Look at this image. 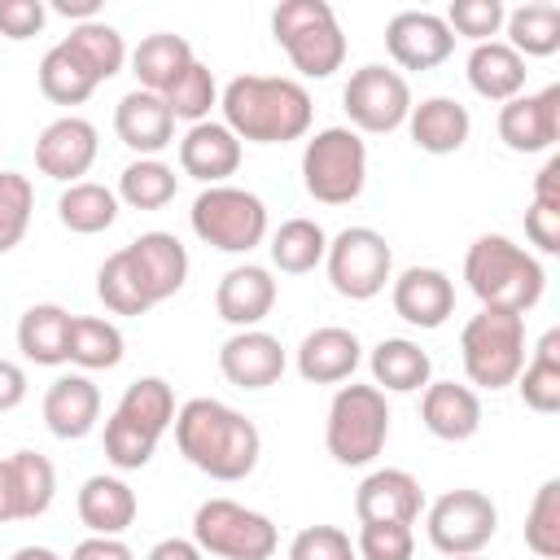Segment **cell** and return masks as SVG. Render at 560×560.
<instances>
[{
    "mask_svg": "<svg viewBox=\"0 0 560 560\" xmlns=\"http://www.w3.org/2000/svg\"><path fill=\"white\" fill-rule=\"evenodd\" d=\"M175 446L179 455L214 477V481H241L254 472L258 455H262V438H258V424L219 402V398H188L179 411H175Z\"/></svg>",
    "mask_w": 560,
    "mask_h": 560,
    "instance_id": "6da1fadb",
    "label": "cell"
},
{
    "mask_svg": "<svg viewBox=\"0 0 560 560\" xmlns=\"http://www.w3.org/2000/svg\"><path fill=\"white\" fill-rule=\"evenodd\" d=\"M223 127L249 144H289L311 131V92L280 74H236L219 92Z\"/></svg>",
    "mask_w": 560,
    "mask_h": 560,
    "instance_id": "7a4b0ae2",
    "label": "cell"
},
{
    "mask_svg": "<svg viewBox=\"0 0 560 560\" xmlns=\"http://www.w3.org/2000/svg\"><path fill=\"white\" fill-rule=\"evenodd\" d=\"M464 280H468V289L477 293L481 306L512 311V315H525L529 306H538V298L547 289L542 262L529 249H521L516 241L499 236V232H486L468 245Z\"/></svg>",
    "mask_w": 560,
    "mask_h": 560,
    "instance_id": "3957f363",
    "label": "cell"
},
{
    "mask_svg": "<svg viewBox=\"0 0 560 560\" xmlns=\"http://www.w3.org/2000/svg\"><path fill=\"white\" fill-rule=\"evenodd\" d=\"M175 389L162 376H140L122 389L114 416L105 420V459L122 472H136L153 459L162 433L175 424Z\"/></svg>",
    "mask_w": 560,
    "mask_h": 560,
    "instance_id": "277c9868",
    "label": "cell"
},
{
    "mask_svg": "<svg viewBox=\"0 0 560 560\" xmlns=\"http://www.w3.org/2000/svg\"><path fill=\"white\" fill-rule=\"evenodd\" d=\"M271 35L306 79H328L346 61V35L328 0H284L271 13Z\"/></svg>",
    "mask_w": 560,
    "mask_h": 560,
    "instance_id": "5b68a950",
    "label": "cell"
},
{
    "mask_svg": "<svg viewBox=\"0 0 560 560\" xmlns=\"http://www.w3.org/2000/svg\"><path fill=\"white\" fill-rule=\"evenodd\" d=\"M389 438V402L376 385H341L328 402V424L324 442L328 455L346 468H363L385 451Z\"/></svg>",
    "mask_w": 560,
    "mask_h": 560,
    "instance_id": "8992f818",
    "label": "cell"
},
{
    "mask_svg": "<svg viewBox=\"0 0 560 560\" xmlns=\"http://www.w3.org/2000/svg\"><path fill=\"white\" fill-rule=\"evenodd\" d=\"M464 372L481 389H503L525 368V315L481 306L459 332Z\"/></svg>",
    "mask_w": 560,
    "mask_h": 560,
    "instance_id": "52a82bcc",
    "label": "cell"
},
{
    "mask_svg": "<svg viewBox=\"0 0 560 560\" xmlns=\"http://www.w3.org/2000/svg\"><path fill=\"white\" fill-rule=\"evenodd\" d=\"M368 184V144L350 127H324L302 149V188L319 206H350Z\"/></svg>",
    "mask_w": 560,
    "mask_h": 560,
    "instance_id": "ba28073f",
    "label": "cell"
},
{
    "mask_svg": "<svg viewBox=\"0 0 560 560\" xmlns=\"http://www.w3.org/2000/svg\"><path fill=\"white\" fill-rule=\"evenodd\" d=\"M188 223L201 245L223 249V254H249L267 236V206L249 188L236 184H210L197 192Z\"/></svg>",
    "mask_w": 560,
    "mask_h": 560,
    "instance_id": "9c48e42d",
    "label": "cell"
},
{
    "mask_svg": "<svg viewBox=\"0 0 560 560\" xmlns=\"http://www.w3.org/2000/svg\"><path fill=\"white\" fill-rule=\"evenodd\" d=\"M192 542L201 547V556H219V560H271L280 534L271 516L236 499H206L192 512Z\"/></svg>",
    "mask_w": 560,
    "mask_h": 560,
    "instance_id": "30bf717a",
    "label": "cell"
},
{
    "mask_svg": "<svg viewBox=\"0 0 560 560\" xmlns=\"http://www.w3.org/2000/svg\"><path fill=\"white\" fill-rule=\"evenodd\" d=\"M324 267L341 298L368 302L394 280V249L376 228H341L328 241Z\"/></svg>",
    "mask_w": 560,
    "mask_h": 560,
    "instance_id": "8fae6325",
    "label": "cell"
},
{
    "mask_svg": "<svg viewBox=\"0 0 560 560\" xmlns=\"http://www.w3.org/2000/svg\"><path fill=\"white\" fill-rule=\"evenodd\" d=\"M424 529L442 556H477L499 529V508L481 490H446L442 499H433Z\"/></svg>",
    "mask_w": 560,
    "mask_h": 560,
    "instance_id": "7c38bea8",
    "label": "cell"
},
{
    "mask_svg": "<svg viewBox=\"0 0 560 560\" xmlns=\"http://www.w3.org/2000/svg\"><path fill=\"white\" fill-rule=\"evenodd\" d=\"M341 105L350 114V131L385 136L407 122L411 114V88L389 66H359L341 92Z\"/></svg>",
    "mask_w": 560,
    "mask_h": 560,
    "instance_id": "4fadbf2b",
    "label": "cell"
},
{
    "mask_svg": "<svg viewBox=\"0 0 560 560\" xmlns=\"http://www.w3.org/2000/svg\"><path fill=\"white\" fill-rule=\"evenodd\" d=\"M499 140L512 153H547L560 140V83L499 105Z\"/></svg>",
    "mask_w": 560,
    "mask_h": 560,
    "instance_id": "5bb4252c",
    "label": "cell"
},
{
    "mask_svg": "<svg viewBox=\"0 0 560 560\" xmlns=\"http://www.w3.org/2000/svg\"><path fill=\"white\" fill-rule=\"evenodd\" d=\"M385 48L402 70H433L455 52V35L438 13L402 9L385 26Z\"/></svg>",
    "mask_w": 560,
    "mask_h": 560,
    "instance_id": "9a60e30c",
    "label": "cell"
},
{
    "mask_svg": "<svg viewBox=\"0 0 560 560\" xmlns=\"http://www.w3.org/2000/svg\"><path fill=\"white\" fill-rule=\"evenodd\" d=\"M92 162H96V127L79 114L52 118L35 140V166L48 179L79 184V175H88Z\"/></svg>",
    "mask_w": 560,
    "mask_h": 560,
    "instance_id": "2e32d148",
    "label": "cell"
},
{
    "mask_svg": "<svg viewBox=\"0 0 560 560\" xmlns=\"http://www.w3.org/2000/svg\"><path fill=\"white\" fill-rule=\"evenodd\" d=\"M219 372L236 389H267L284 376V346L262 328H241L219 346Z\"/></svg>",
    "mask_w": 560,
    "mask_h": 560,
    "instance_id": "e0dca14e",
    "label": "cell"
},
{
    "mask_svg": "<svg viewBox=\"0 0 560 560\" xmlns=\"http://www.w3.org/2000/svg\"><path fill=\"white\" fill-rule=\"evenodd\" d=\"M424 508V490L407 468H376L359 481L354 490V516L363 521H398V525H416Z\"/></svg>",
    "mask_w": 560,
    "mask_h": 560,
    "instance_id": "ac0fdd59",
    "label": "cell"
},
{
    "mask_svg": "<svg viewBox=\"0 0 560 560\" xmlns=\"http://www.w3.org/2000/svg\"><path fill=\"white\" fill-rule=\"evenodd\" d=\"M276 306V280L267 267L258 262H241L232 271H223L219 289H214V311L223 324H232L236 332L241 328H258Z\"/></svg>",
    "mask_w": 560,
    "mask_h": 560,
    "instance_id": "d6986e66",
    "label": "cell"
},
{
    "mask_svg": "<svg viewBox=\"0 0 560 560\" xmlns=\"http://www.w3.org/2000/svg\"><path fill=\"white\" fill-rule=\"evenodd\" d=\"M394 311L411 328H442L455 315V284L442 267H407L394 280Z\"/></svg>",
    "mask_w": 560,
    "mask_h": 560,
    "instance_id": "ffe728a7",
    "label": "cell"
},
{
    "mask_svg": "<svg viewBox=\"0 0 560 560\" xmlns=\"http://www.w3.org/2000/svg\"><path fill=\"white\" fill-rule=\"evenodd\" d=\"M114 131H118V140H122L131 153L153 158V153H162L166 144H175V114L166 109V101H162L158 92L136 88V92H127V96L118 101V109H114Z\"/></svg>",
    "mask_w": 560,
    "mask_h": 560,
    "instance_id": "44dd1931",
    "label": "cell"
},
{
    "mask_svg": "<svg viewBox=\"0 0 560 560\" xmlns=\"http://www.w3.org/2000/svg\"><path fill=\"white\" fill-rule=\"evenodd\" d=\"M359 359H363L359 337L350 328L328 324V328H315V332L302 337V346H298V376L306 385H337V381L354 376Z\"/></svg>",
    "mask_w": 560,
    "mask_h": 560,
    "instance_id": "7402d4cb",
    "label": "cell"
},
{
    "mask_svg": "<svg viewBox=\"0 0 560 560\" xmlns=\"http://www.w3.org/2000/svg\"><path fill=\"white\" fill-rule=\"evenodd\" d=\"M420 420L442 442H468L481 429V398L472 385L429 381L420 394Z\"/></svg>",
    "mask_w": 560,
    "mask_h": 560,
    "instance_id": "603a6c76",
    "label": "cell"
},
{
    "mask_svg": "<svg viewBox=\"0 0 560 560\" xmlns=\"http://www.w3.org/2000/svg\"><path fill=\"white\" fill-rule=\"evenodd\" d=\"M241 166V140L223 127V122H192L188 136L179 140V171L210 184H223L228 175H236Z\"/></svg>",
    "mask_w": 560,
    "mask_h": 560,
    "instance_id": "cb8c5ba5",
    "label": "cell"
},
{
    "mask_svg": "<svg viewBox=\"0 0 560 560\" xmlns=\"http://www.w3.org/2000/svg\"><path fill=\"white\" fill-rule=\"evenodd\" d=\"M101 420V389L88 376H57L44 394V424L61 442H79Z\"/></svg>",
    "mask_w": 560,
    "mask_h": 560,
    "instance_id": "d4e9b609",
    "label": "cell"
},
{
    "mask_svg": "<svg viewBox=\"0 0 560 560\" xmlns=\"http://www.w3.org/2000/svg\"><path fill=\"white\" fill-rule=\"evenodd\" d=\"M127 254L136 258L140 280H144L153 306L184 289V280H188V249L179 245V236H171V232H140L127 245Z\"/></svg>",
    "mask_w": 560,
    "mask_h": 560,
    "instance_id": "484cf974",
    "label": "cell"
},
{
    "mask_svg": "<svg viewBox=\"0 0 560 560\" xmlns=\"http://www.w3.org/2000/svg\"><path fill=\"white\" fill-rule=\"evenodd\" d=\"M407 127H411V140L416 149L433 153V158H446V153H459L468 131H472V118L459 101L451 96H429L420 105H411L407 114Z\"/></svg>",
    "mask_w": 560,
    "mask_h": 560,
    "instance_id": "4316f807",
    "label": "cell"
},
{
    "mask_svg": "<svg viewBox=\"0 0 560 560\" xmlns=\"http://www.w3.org/2000/svg\"><path fill=\"white\" fill-rule=\"evenodd\" d=\"M74 508H79V521L101 538H118L140 512L136 490L127 481H118V477H105V472H96V477H88L79 486V503Z\"/></svg>",
    "mask_w": 560,
    "mask_h": 560,
    "instance_id": "83f0119b",
    "label": "cell"
},
{
    "mask_svg": "<svg viewBox=\"0 0 560 560\" xmlns=\"http://www.w3.org/2000/svg\"><path fill=\"white\" fill-rule=\"evenodd\" d=\"M525 57L512 52L503 39H486V44H472L468 52V83L477 96L486 101H512L525 92Z\"/></svg>",
    "mask_w": 560,
    "mask_h": 560,
    "instance_id": "f1b7e54d",
    "label": "cell"
},
{
    "mask_svg": "<svg viewBox=\"0 0 560 560\" xmlns=\"http://www.w3.org/2000/svg\"><path fill=\"white\" fill-rule=\"evenodd\" d=\"M368 368H372V385H376L381 394H385V389L411 394V389H424L429 376H433V359H429L416 341H407V337H385V341H376Z\"/></svg>",
    "mask_w": 560,
    "mask_h": 560,
    "instance_id": "f546056e",
    "label": "cell"
},
{
    "mask_svg": "<svg viewBox=\"0 0 560 560\" xmlns=\"http://www.w3.org/2000/svg\"><path fill=\"white\" fill-rule=\"evenodd\" d=\"M192 48L184 35H171V31H158V35H144L136 48H131V74L144 92H166L188 66H192Z\"/></svg>",
    "mask_w": 560,
    "mask_h": 560,
    "instance_id": "4dcf8cb0",
    "label": "cell"
},
{
    "mask_svg": "<svg viewBox=\"0 0 560 560\" xmlns=\"http://www.w3.org/2000/svg\"><path fill=\"white\" fill-rule=\"evenodd\" d=\"M66 337H70V311L57 302L26 306L18 319V350L39 368L66 363Z\"/></svg>",
    "mask_w": 560,
    "mask_h": 560,
    "instance_id": "1f68e13d",
    "label": "cell"
},
{
    "mask_svg": "<svg viewBox=\"0 0 560 560\" xmlns=\"http://www.w3.org/2000/svg\"><path fill=\"white\" fill-rule=\"evenodd\" d=\"M521 389V402L538 416L560 411V328H547L534 346V359L512 381Z\"/></svg>",
    "mask_w": 560,
    "mask_h": 560,
    "instance_id": "d6a6232c",
    "label": "cell"
},
{
    "mask_svg": "<svg viewBox=\"0 0 560 560\" xmlns=\"http://www.w3.org/2000/svg\"><path fill=\"white\" fill-rule=\"evenodd\" d=\"M57 219H61V228H70V232H79V236H96V232L114 228V219H118V197H114V188L92 184V179L66 184V192L57 197Z\"/></svg>",
    "mask_w": 560,
    "mask_h": 560,
    "instance_id": "836d02e7",
    "label": "cell"
},
{
    "mask_svg": "<svg viewBox=\"0 0 560 560\" xmlns=\"http://www.w3.org/2000/svg\"><path fill=\"white\" fill-rule=\"evenodd\" d=\"M508 26V48L521 52V57H551L560 48V4L551 0H534V4H521L503 18Z\"/></svg>",
    "mask_w": 560,
    "mask_h": 560,
    "instance_id": "e575fe53",
    "label": "cell"
},
{
    "mask_svg": "<svg viewBox=\"0 0 560 560\" xmlns=\"http://www.w3.org/2000/svg\"><path fill=\"white\" fill-rule=\"evenodd\" d=\"M96 298H101L105 311H114V315H144V311H153V298H149V289H144V280H140V267H136V258L127 254V245L114 249V254L101 262V271H96Z\"/></svg>",
    "mask_w": 560,
    "mask_h": 560,
    "instance_id": "d590c367",
    "label": "cell"
},
{
    "mask_svg": "<svg viewBox=\"0 0 560 560\" xmlns=\"http://www.w3.org/2000/svg\"><path fill=\"white\" fill-rule=\"evenodd\" d=\"M328 254V232L315 223V219H284L276 232H271V262L284 271V276H306L324 262Z\"/></svg>",
    "mask_w": 560,
    "mask_h": 560,
    "instance_id": "8d00e7d4",
    "label": "cell"
},
{
    "mask_svg": "<svg viewBox=\"0 0 560 560\" xmlns=\"http://www.w3.org/2000/svg\"><path fill=\"white\" fill-rule=\"evenodd\" d=\"M122 332L109 319L96 315H70V337H66V363H79L88 372L96 368H118L122 363Z\"/></svg>",
    "mask_w": 560,
    "mask_h": 560,
    "instance_id": "74e56055",
    "label": "cell"
},
{
    "mask_svg": "<svg viewBox=\"0 0 560 560\" xmlns=\"http://www.w3.org/2000/svg\"><path fill=\"white\" fill-rule=\"evenodd\" d=\"M88 70H92V79L96 83H105V79H114L122 66H127V44H122V35H118V26H109V22H83V26H70V35L61 39Z\"/></svg>",
    "mask_w": 560,
    "mask_h": 560,
    "instance_id": "f35d334b",
    "label": "cell"
},
{
    "mask_svg": "<svg viewBox=\"0 0 560 560\" xmlns=\"http://www.w3.org/2000/svg\"><path fill=\"white\" fill-rule=\"evenodd\" d=\"M9 477H13V494H18V521H35L52 508L57 468L39 451H13L9 455Z\"/></svg>",
    "mask_w": 560,
    "mask_h": 560,
    "instance_id": "ab89813d",
    "label": "cell"
},
{
    "mask_svg": "<svg viewBox=\"0 0 560 560\" xmlns=\"http://www.w3.org/2000/svg\"><path fill=\"white\" fill-rule=\"evenodd\" d=\"M39 92L52 105H83L96 92V79L66 44H52L44 52V61H39Z\"/></svg>",
    "mask_w": 560,
    "mask_h": 560,
    "instance_id": "60d3db41",
    "label": "cell"
},
{
    "mask_svg": "<svg viewBox=\"0 0 560 560\" xmlns=\"http://www.w3.org/2000/svg\"><path fill=\"white\" fill-rule=\"evenodd\" d=\"M175 188H179V179H175V171L166 162L136 158L131 166H122L114 197H122L131 210H162L166 201H175Z\"/></svg>",
    "mask_w": 560,
    "mask_h": 560,
    "instance_id": "b9f144b4",
    "label": "cell"
},
{
    "mask_svg": "<svg viewBox=\"0 0 560 560\" xmlns=\"http://www.w3.org/2000/svg\"><path fill=\"white\" fill-rule=\"evenodd\" d=\"M162 101H166V109H171L175 118H184V122H206L210 109L219 105V83H214V74H210L206 61H192V66L162 92Z\"/></svg>",
    "mask_w": 560,
    "mask_h": 560,
    "instance_id": "7bdbcfd3",
    "label": "cell"
},
{
    "mask_svg": "<svg viewBox=\"0 0 560 560\" xmlns=\"http://www.w3.org/2000/svg\"><path fill=\"white\" fill-rule=\"evenodd\" d=\"M525 547L542 560H560V477L538 486L525 512Z\"/></svg>",
    "mask_w": 560,
    "mask_h": 560,
    "instance_id": "ee69618b",
    "label": "cell"
},
{
    "mask_svg": "<svg viewBox=\"0 0 560 560\" xmlns=\"http://www.w3.org/2000/svg\"><path fill=\"white\" fill-rule=\"evenodd\" d=\"M31 210H35L31 179L22 171H0V254H9L26 236Z\"/></svg>",
    "mask_w": 560,
    "mask_h": 560,
    "instance_id": "f6af8a7d",
    "label": "cell"
},
{
    "mask_svg": "<svg viewBox=\"0 0 560 560\" xmlns=\"http://www.w3.org/2000/svg\"><path fill=\"white\" fill-rule=\"evenodd\" d=\"M503 18H508L503 0H455L442 22L451 26V35H464L472 44H486V39H494L503 31Z\"/></svg>",
    "mask_w": 560,
    "mask_h": 560,
    "instance_id": "bcb514c9",
    "label": "cell"
},
{
    "mask_svg": "<svg viewBox=\"0 0 560 560\" xmlns=\"http://www.w3.org/2000/svg\"><path fill=\"white\" fill-rule=\"evenodd\" d=\"M354 551L359 560H411L416 534L411 525H398V521H363Z\"/></svg>",
    "mask_w": 560,
    "mask_h": 560,
    "instance_id": "7dc6e473",
    "label": "cell"
},
{
    "mask_svg": "<svg viewBox=\"0 0 560 560\" xmlns=\"http://www.w3.org/2000/svg\"><path fill=\"white\" fill-rule=\"evenodd\" d=\"M289 560H359L354 542L337 525H306L289 542Z\"/></svg>",
    "mask_w": 560,
    "mask_h": 560,
    "instance_id": "c3c4849f",
    "label": "cell"
},
{
    "mask_svg": "<svg viewBox=\"0 0 560 560\" xmlns=\"http://www.w3.org/2000/svg\"><path fill=\"white\" fill-rule=\"evenodd\" d=\"M48 22L44 0H0V35L4 39H31Z\"/></svg>",
    "mask_w": 560,
    "mask_h": 560,
    "instance_id": "681fc988",
    "label": "cell"
},
{
    "mask_svg": "<svg viewBox=\"0 0 560 560\" xmlns=\"http://www.w3.org/2000/svg\"><path fill=\"white\" fill-rule=\"evenodd\" d=\"M525 236L542 254H560V206L529 201V210H525Z\"/></svg>",
    "mask_w": 560,
    "mask_h": 560,
    "instance_id": "f907efd6",
    "label": "cell"
},
{
    "mask_svg": "<svg viewBox=\"0 0 560 560\" xmlns=\"http://www.w3.org/2000/svg\"><path fill=\"white\" fill-rule=\"evenodd\" d=\"M70 560H136V551H131L122 538H101V534H92V538H83V542L70 551Z\"/></svg>",
    "mask_w": 560,
    "mask_h": 560,
    "instance_id": "816d5d0a",
    "label": "cell"
},
{
    "mask_svg": "<svg viewBox=\"0 0 560 560\" xmlns=\"http://www.w3.org/2000/svg\"><path fill=\"white\" fill-rule=\"evenodd\" d=\"M26 398V372L9 359H0V411H13Z\"/></svg>",
    "mask_w": 560,
    "mask_h": 560,
    "instance_id": "f5cc1de1",
    "label": "cell"
},
{
    "mask_svg": "<svg viewBox=\"0 0 560 560\" xmlns=\"http://www.w3.org/2000/svg\"><path fill=\"white\" fill-rule=\"evenodd\" d=\"M534 201L560 206V153H551V158L542 162V171L534 175Z\"/></svg>",
    "mask_w": 560,
    "mask_h": 560,
    "instance_id": "db71d44e",
    "label": "cell"
},
{
    "mask_svg": "<svg viewBox=\"0 0 560 560\" xmlns=\"http://www.w3.org/2000/svg\"><path fill=\"white\" fill-rule=\"evenodd\" d=\"M144 560H201V547L192 538H162L149 547Z\"/></svg>",
    "mask_w": 560,
    "mask_h": 560,
    "instance_id": "11a10c76",
    "label": "cell"
},
{
    "mask_svg": "<svg viewBox=\"0 0 560 560\" xmlns=\"http://www.w3.org/2000/svg\"><path fill=\"white\" fill-rule=\"evenodd\" d=\"M52 13H61V18H74V26H83V22H96V13H101V0H52Z\"/></svg>",
    "mask_w": 560,
    "mask_h": 560,
    "instance_id": "9f6ffc18",
    "label": "cell"
},
{
    "mask_svg": "<svg viewBox=\"0 0 560 560\" xmlns=\"http://www.w3.org/2000/svg\"><path fill=\"white\" fill-rule=\"evenodd\" d=\"M18 521V494H13V477H9V459H0V525Z\"/></svg>",
    "mask_w": 560,
    "mask_h": 560,
    "instance_id": "6f0895ef",
    "label": "cell"
},
{
    "mask_svg": "<svg viewBox=\"0 0 560 560\" xmlns=\"http://www.w3.org/2000/svg\"><path fill=\"white\" fill-rule=\"evenodd\" d=\"M9 560H61L52 547H18Z\"/></svg>",
    "mask_w": 560,
    "mask_h": 560,
    "instance_id": "680465c9",
    "label": "cell"
},
{
    "mask_svg": "<svg viewBox=\"0 0 560 560\" xmlns=\"http://www.w3.org/2000/svg\"><path fill=\"white\" fill-rule=\"evenodd\" d=\"M451 560H477V556H451Z\"/></svg>",
    "mask_w": 560,
    "mask_h": 560,
    "instance_id": "91938a15",
    "label": "cell"
}]
</instances>
